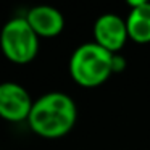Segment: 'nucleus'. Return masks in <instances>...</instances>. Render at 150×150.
<instances>
[{"instance_id":"nucleus-1","label":"nucleus","mask_w":150,"mask_h":150,"mask_svg":"<svg viewBox=\"0 0 150 150\" xmlns=\"http://www.w3.org/2000/svg\"><path fill=\"white\" fill-rule=\"evenodd\" d=\"M76 121V102L62 91H50L36 98L28 118L29 129L44 139L65 137L73 131Z\"/></svg>"},{"instance_id":"nucleus-3","label":"nucleus","mask_w":150,"mask_h":150,"mask_svg":"<svg viewBox=\"0 0 150 150\" xmlns=\"http://www.w3.org/2000/svg\"><path fill=\"white\" fill-rule=\"evenodd\" d=\"M40 37L34 33L24 16L8 20L0 31V49L10 62L26 65L36 58Z\"/></svg>"},{"instance_id":"nucleus-5","label":"nucleus","mask_w":150,"mask_h":150,"mask_svg":"<svg viewBox=\"0 0 150 150\" xmlns=\"http://www.w3.org/2000/svg\"><path fill=\"white\" fill-rule=\"evenodd\" d=\"M94 42L111 53H121L129 40L126 28V18L116 13H103L94 21L92 26Z\"/></svg>"},{"instance_id":"nucleus-7","label":"nucleus","mask_w":150,"mask_h":150,"mask_svg":"<svg viewBox=\"0 0 150 150\" xmlns=\"http://www.w3.org/2000/svg\"><path fill=\"white\" fill-rule=\"evenodd\" d=\"M129 13L126 16V28L129 40L145 45L150 44V2L149 0H129Z\"/></svg>"},{"instance_id":"nucleus-8","label":"nucleus","mask_w":150,"mask_h":150,"mask_svg":"<svg viewBox=\"0 0 150 150\" xmlns=\"http://www.w3.org/2000/svg\"><path fill=\"white\" fill-rule=\"evenodd\" d=\"M124 68H126V58L121 53H115L113 55V74L124 71Z\"/></svg>"},{"instance_id":"nucleus-4","label":"nucleus","mask_w":150,"mask_h":150,"mask_svg":"<svg viewBox=\"0 0 150 150\" xmlns=\"http://www.w3.org/2000/svg\"><path fill=\"white\" fill-rule=\"evenodd\" d=\"M33 103L26 87L13 81L0 82V118L10 123L28 121Z\"/></svg>"},{"instance_id":"nucleus-6","label":"nucleus","mask_w":150,"mask_h":150,"mask_svg":"<svg viewBox=\"0 0 150 150\" xmlns=\"http://www.w3.org/2000/svg\"><path fill=\"white\" fill-rule=\"evenodd\" d=\"M39 37L50 39L62 34L65 29V16L60 10L50 5H37L33 7L24 16Z\"/></svg>"},{"instance_id":"nucleus-2","label":"nucleus","mask_w":150,"mask_h":150,"mask_svg":"<svg viewBox=\"0 0 150 150\" xmlns=\"http://www.w3.org/2000/svg\"><path fill=\"white\" fill-rule=\"evenodd\" d=\"M113 55L98 44L84 42L73 50L68 71L78 86L94 89L105 84L113 74Z\"/></svg>"}]
</instances>
